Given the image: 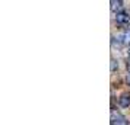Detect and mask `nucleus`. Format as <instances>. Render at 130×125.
Returning a JSON list of instances; mask_svg holds the SVG:
<instances>
[{
	"instance_id": "nucleus-1",
	"label": "nucleus",
	"mask_w": 130,
	"mask_h": 125,
	"mask_svg": "<svg viewBox=\"0 0 130 125\" xmlns=\"http://www.w3.org/2000/svg\"><path fill=\"white\" fill-rule=\"evenodd\" d=\"M117 23H129L130 22V13L129 12H118L116 16Z\"/></svg>"
},
{
	"instance_id": "nucleus-2",
	"label": "nucleus",
	"mask_w": 130,
	"mask_h": 125,
	"mask_svg": "<svg viewBox=\"0 0 130 125\" xmlns=\"http://www.w3.org/2000/svg\"><path fill=\"white\" fill-rule=\"evenodd\" d=\"M110 9H111V12H114V13L120 12V10L123 9V0H111Z\"/></svg>"
},
{
	"instance_id": "nucleus-3",
	"label": "nucleus",
	"mask_w": 130,
	"mask_h": 125,
	"mask_svg": "<svg viewBox=\"0 0 130 125\" xmlns=\"http://www.w3.org/2000/svg\"><path fill=\"white\" fill-rule=\"evenodd\" d=\"M118 103H120V106L121 108H130V95L129 93H124V95L120 96Z\"/></svg>"
},
{
	"instance_id": "nucleus-4",
	"label": "nucleus",
	"mask_w": 130,
	"mask_h": 125,
	"mask_svg": "<svg viewBox=\"0 0 130 125\" xmlns=\"http://www.w3.org/2000/svg\"><path fill=\"white\" fill-rule=\"evenodd\" d=\"M111 125H127V121L123 118V116H112V121H111Z\"/></svg>"
},
{
	"instance_id": "nucleus-5",
	"label": "nucleus",
	"mask_w": 130,
	"mask_h": 125,
	"mask_svg": "<svg viewBox=\"0 0 130 125\" xmlns=\"http://www.w3.org/2000/svg\"><path fill=\"white\" fill-rule=\"evenodd\" d=\"M121 44H123V45H130V31H127V32L121 36Z\"/></svg>"
},
{
	"instance_id": "nucleus-6",
	"label": "nucleus",
	"mask_w": 130,
	"mask_h": 125,
	"mask_svg": "<svg viewBox=\"0 0 130 125\" xmlns=\"http://www.w3.org/2000/svg\"><path fill=\"white\" fill-rule=\"evenodd\" d=\"M116 70H117V61L111 58V71H116Z\"/></svg>"
},
{
	"instance_id": "nucleus-7",
	"label": "nucleus",
	"mask_w": 130,
	"mask_h": 125,
	"mask_svg": "<svg viewBox=\"0 0 130 125\" xmlns=\"http://www.w3.org/2000/svg\"><path fill=\"white\" fill-rule=\"evenodd\" d=\"M126 83H127V84L130 86V71L127 73V76H126Z\"/></svg>"
}]
</instances>
